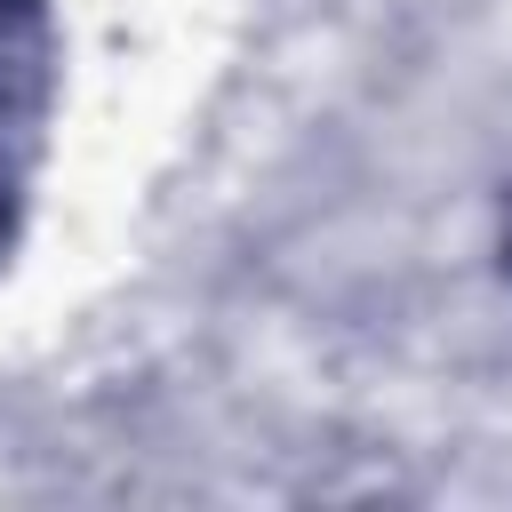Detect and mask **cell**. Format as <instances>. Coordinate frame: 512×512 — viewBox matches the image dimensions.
Returning <instances> with one entry per match:
<instances>
[{
	"label": "cell",
	"mask_w": 512,
	"mask_h": 512,
	"mask_svg": "<svg viewBox=\"0 0 512 512\" xmlns=\"http://www.w3.org/2000/svg\"><path fill=\"white\" fill-rule=\"evenodd\" d=\"M496 248H504V272H512V184H504V224H496Z\"/></svg>",
	"instance_id": "6da1fadb"
}]
</instances>
